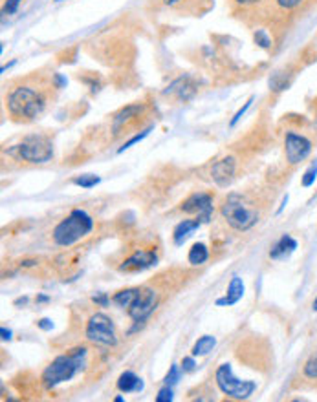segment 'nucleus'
Wrapping results in <instances>:
<instances>
[{
	"label": "nucleus",
	"mask_w": 317,
	"mask_h": 402,
	"mask_svg": "<svg viewBox=\"0 0 317 402\" xmlns=\"http://www.w3.org/2000/svg\"><path fill=\"white\" fill-rule=\"evenodd\" d=\"M10 116L17 121H33L46 107V98L32 84H20L11 88L6 99Z\"/></svg>",
	"instance_id": "obj_1"
},
{
	"label": "nucleus",
	"mask_w": 317,
	"mask_h": 402,
	"mask_svg": "<svg viewBox=\"0 0 317 402\" xmlns=\"http://www.w3.org/2000/svg\"><path fill=\"white\" fill-rule=\"evenodd\" d=\"M84 364H86V347H75L66 355L56 356L42 373V384L46 388H56L59 384L68 382L79 373Z\"/></svg>",
	"instance_id": "obj_2"
},
{
	"label": "nucleus",
	"mask_w": 317,
	"mask_h": 402,
	"mask_svg": "<svg viewBox=\"0 0 317 402\" xmlns=\"http://www.w3.org/2000/svg\"><path fill=\"white\" fill-rule=\"evenodd\" d=\"M93 229V220L92 216L84 213L83 208H74L65 220L57 223L51 238L53 243L59 247H70L77 243L79 240L86 238Z\"/></svg>",
	"instance_id": "obj_3"
},
{
	"label": "nucleus",
	"mask_w": 317,
	"mask_h": 402,
	"mask_svg": "<svg viewBox=\"0 0 317 402\" xmlns=\"http://www.w3.org/2000/svg\"><path fill=\"white\" fill-rule=\"evenodd\" d=\"M220 213L231 229L242 232L250 231L253 225H257L261 217L259 208L247 203L246 198L240 194H229L220 208Z\"/></svg>",
	"instance_id": "obj_4"
},
{
	"label": "nucleus",
	"mask_w": 317,
	"mask_h": 402,
	"mask_svg": "<svg viewBox=\"0 0 317 402\" xmlns=\"http://www.w3.org/2000/svg\"><path fill=\"white\" fill-rule=\"evenodd\" d=\"M11 154L32 165H42V163L51 161L53 157V145L44 135H28L24 138L17 147L10 150Z\"/></svg>",
	"instance_id": "obj_5"
},
{
	"label": "nucleus",
	"mask_w": 317,
	"mask_h": 402,
	"mask_svg": "<svg viewBox=\"0 0 317 402\" xmlns=\"http://www.w3.org/2000/svg\"><path fill=\"white\" fill-rule=\"evenodd\" d=\"M215 382L220 391L235 401H246L257 389V384L253 380H238L229 364H220L216 368Z\"/></svg>",
	"instance_id": "obj_6"
},
{
	"label": "nucleus",
	"mask_w": 317,
	"mask_h": 402,
	"mask_svg": "<svg viewBox=\"0 0 317 402\" xmlns=\"http://www.w3.org/2000/svg\"><path fill=\"white\" fill-rule=\"evenodd\" d=\"M86 338L96 346L112 347L117 344V333L116 326H114L112 319L107 316L105 313L92 314L86 322Z\"/></svg>",
	"instance_id": "obj_7"
},
{
	"label": "nucleus",
	"mask_w": 317,
	"mask_h": 402,
	"mask_svg": "<svg viewBox=\"0 0 317 402\" xmlns=\"http://www.w3.org/2000/svg\"><path fill=\"white\" fill-rule=\"evenodd\" d=\"M313 143L312 139L308 138L304 132L299 130H286L285 132V156L288 165L295 167L299 163H303L308 159V156L312 154Z\"/></svg>",
	"instance_id": "obj_8"
},
{
	"label": "nucleus",
	"mask_w": 317,
	"mask_h": 402,
	"mask_svg": "<svg viewBox=\"0 0 317 402\" xmlns=\"http://www.w3.org/2000/svg\"><path fill=\"white\" fill-rule=\"evenodd\" d=\"M156 305H158V293L154 291L153 287H140L136 298L129 305V316L134 320L136 324H140L154 313Z\"/></svg>",
	"instance_id": "obj_9"
},
{
	"label": "nucleus",
	"mask_w": 317,
	"mask_h": 402,
	"mask_svg": "<svg viewBox=\"0 0 317 402\" xmlns=\"http://www.w3.org/2000/svg\"><path fill=\"white\" fill-rule=\"evenodd\" d=\"M182 213L196 214L200 222H209L213 214V196L207 192H195L182 203Z\"/></svg>",
	"instance_id": "obj_10"
},
{
	"label": "nucleus",
	"mask_w": 317,
	"mask_h": 402,
	"mask_svg": "<svg viewBox=\"0 0 317 402\" xmlns=\"http://www.w3.org/2000/svg\"><path fill=\"white\" fill-rule=\"evenodd\" d=\"M235 172H237V161H235V157L228 156L213 163L209 174L213 183H216L219 187H228L233 181Z\"/></svg>",
	"instance_id": "obj_11"
},
{
	"label": "nucleus",
	"mask_w": 317,
	"mask_h": 402,
	"mask_svg": "<svg viewBox=\"0 0 317 402\" xmlns=\"http://www.w3.org/2000/svg\"><path fill=\"white\" fill-rule=\"evenodd\" d=\"M156 262H158V256H156L154 250H136L134 255L129 256V258L123 262V265H119V271L138 273V271H145V269L153 267Z\"/></svg>",
	"instance_id": "obj_12"
},
{
	"label": "nucleus",
	"mask_w": 317,
	"mask_h": 402,
	"mask_svg": "<svg viewBox=\"0 0 317 402\" xmlns=\"http://www.w3.org/2000/svg\"><path fill=\"white\" fill-rule=\"evenodd\" d=\"M231 8L247 17L271 15V0H231Z\"/></svg>",
	"instance_id": "obj_13"
},
{
	"label": "nucleus",
	"mask_w": 317,
	"mask_h": 402,
	"mask_svg": "<svg viewBox=\"0 0 317 402\" xmlns=\"http://www.w3.org/2000/svg\"><path fill=\"white\" fill-rule=\"evenodd\" d=\"M165 95H174L178 101H189V99L195 98L196 93V84L193 83L191 77H178L176 81L171 83L167 90H165Z\"/></svg>",
	"instance_id": "obj_14"
},
{
	"label": "nucleus",
	"mask_w": 317,
	"mask_h": 402,
	"mask_svg": "<svg viewBox=\"0 0 317 402\" xmlns=\"http://www.w3.org/2000/svg\"><path fill=\"white\" fill-rule=\"evenodd\" d=\"M310 0H271V13L277 15H297L304 10Z\"/></svg>",
	"instance_id": "obj_15"
},
{
	"label": "nucleus",
	"mask_w": 317,
	"mask_h": 402,
	"mask_svg": "<svg viewBox=\"0 0 317 402\" xmlns=\"http://www.w3.org/2000/svg\"><path fill=\"white\" fill-rule=\"evenodd\" d=\"M297 249V241L292 238L290 234H283L279 238V240L271 246V250H270V258L271 260H283V258H288L294 250Z\"/></svg>",
	"instance_id": "obj_16"
},
{
	"label": "nucleus",
	"mask_w": 317,
	"mask_h": 402,
	"mask_svg": "<svg viewBox=\"0 0 317 402\" xmlns=\"http://www.w3.org/2000/svg\"><path fill=\"white\" fill-rule=\"evenodd\" d=\"M244 296V282L240 276H233L231 282L228 286V291H226L224 298H219L215 302L216 305H235L240 298Z\"/></svg>",
	"instance_id": "obj_17"
},
{
	"label": "nucleus",
	"mask_w": 317,
	"mask_h": 402,
	"mask_svg": "<svg viewBox=\"0 0 317 402\" xmlns=\"http://www.w3.org/2000/svg\"><path fill=\"white\" fill-rule=\"evenodd\" d=\"M141 112H143V107H141V105H131V107L123 108L122 112H117L112 121L114 132H119L122 128H125L127 123H131L134 117H140Z\"/></svg>",
	"instance_id": "obj_18"
},
{
	"label": "nucleus",
	"mask_w": 317,
	"mask_h": 402,
	"mask_svg": "<svg viewBox=\"0 0 317 402\" xmlns=\"http://www.w3.org/2000/svg\"><path fill=\"white\" fill-rule=\"evenodd\" d=\"M117 389L123 393H131V391H141L143 389V380L134 375L132 371H125V373L119 375L117 379Z\"/></svg>",
	"instance_id": "obj_19"
},
{
	"label": "nucleus",
	"mask_w": 317,
	"mask_h": 402,
	"mask_svg": "<svg viewBox=\"0 0 317 402\" xmlns=\"http://www.w3.org/2000/svg\"><path fill=\"white\" fill-rule=\"evenodd\" d=\"M200 220H183V222L178 223L176 227H174V232H173V240L176 246H182L183 240H186L187 236L191 234V232H195L198 227H200Z\"/></svg>",
	"instance_id": "obj_20"
},
{
	"label": "nucleus",
	"mask_w": 317,
	"mask_h": 402,
	"mask_svg": "<svg viewBox=\"0 0 317 402\" xmlns=\"http://www.w3.org/2000/svg\"><path fill=\"white\" fill-rule=\"evenodd\" d=\"M215 346H216V338L211 337V335H204V337H200L198 340H196L191 353H193V356H204L209 351H213Z\"/></svg>",
	"instance_id": "obj_21"
},
{
	"label": "nucleus",
	"mask_w": 317,
	"mask_h": 402,
	"mask_svg": "<svg viewBox=\"0 0 317 402\" xmlns=\"http://www.w3.org/2000/svg\"><path fill=\"white\" fill-rule=\"evenodd\" d=\"M207 258H209V250H207V247H205L204 243H195V246L191 247V250H189V256H187L191 265L205 264Z\"/></svg>",
	"instance_id": "obj_22"
},
{
	"label": "nucleus",
	"mask_w": 317,
	"mask_h": 402,
	"mask_svg": "<svg viewBox=\"0 0 317 402\" xmlns=\"http://www.w3.org/2000/svg\"><path fill=\"white\" fill-rule=\"evenodd\" d=\"M301 375H303V379L306 382H310L313 388H317V355H312L304 362Z\"/></svg>",
	"instance_id": "obj_23"
},
{
	"label": "nucleus",
	"mask_w": 317,
	"mask_h": 402,
	"mask_svg": "<svg viewBox=\"0 0 317 402\" xmlns=\"http://www.w3.org/2000/svg\"><path fill=\"white\" fill-rule=\"evenodd\" d=\"M138 291H140V287H132V289H125V291H119L114 295V304H117L119 307H129V305L132 304V300L136 298V295H138Z\"/></svg>",
	"instance_id": "obj_24"
},
{
	"label": "nucleus",
	"mask_w": 317,
	"mask_h": 402,
	"mask_svg": "<svg viewBox=\"0 0 317 402\" xmlns=\"http://www.w3.org/2000/svg\"><path fill=\"white\" fill-rule=\"evenodd\" d=\"M101 181V177L99 176H93V174H83V176H77L72 180V183L77 187H81V189H92V187H96Z\"/></svg>",
	"instance_id": "obj_25"
},
{
	"label": "nucleus",
	"mask_w": 317,
	"mask_h": 402,
	"mask_svg": "<svg viewBox=\"0 0 317 402\" xmlns=\"http://www.w3.org/2000/svg\"><path fill=\"white\" fill-rule=\"evenodd\" d=\"M316 177H317V163H312L310 168H308V170L303 174V177H301V185H303L304 189H306V187H312L313 183H316Z\"/></svg>",
	"instance_id": "obj_26"
},
{
	"label": "nucleus",
	"mask_w": 317,
	"mask_h": 402,
	"mask_svg": "<svg viewBox=\"0 0 317 402\" xmlns=\"http://www.w3.org/2000/svg\"><path fill=\"white\" fill-rule=\"evenodd\" d=\"M253 37H255V42L261 48H266L268 50V48L271 46V37H270V33H268L266 29H257Z\"/></svg>",
	"instance_id": "obj_27"
},
{
	"label": "nucleus",
	"mask_w": 317,
	"mask_h": 402,
	"mask_svg": "<svg viewBox=\"0 0 317 402\" xmlns=\"http://www.w3.org/2000/svg\"><path fill=\"white\" fill-rule=\"evenodd\" d=\"M149 132H150V128H147V130H143V132H141V134H136L134 138H131V139H129V141H125V143H123V147H119V150H117V154L125 152L127 148H131L132 145L140 143L141 139H145V138H147V135H149Z\"/></svg>",
	"instance_id": "obj_28"
},
{
	"label": "nucleus",
	"mask_w": 317,
	"mask_h": 402,
	"mask_svg": "<svg viewBox=\"0 0 317 402\" xmlns=\"http://www.w3.org/2000/svg\"><path fill=\"white\" fill-rule=\"evenodd\" d=\"M180 375H182V371H180V366L174 364L173 368H171V371H169L167 377H165V384H167V386H173V384H176L178 380H180Z\"/></svg>",
	"instance_id": "obj_29"
},
{
	"label": "nucleus",
	"mask_w": 317,
	"mask_h": 402,
	"mask_svg": "<svg viewBox=\"0 0 317 402\" xmlns=\"http://www.w3.org/2000/svg\"><path fill=\"white\" fill-rule=\"evenodd\" d=\"M171 401H173V389H171V386H165V388L160 389L156 402H171Z\"/></svg>",
	"instance_id": "obj_30"
},
{
	"label": "nucleus",
	"mask_w": 317,
	"mask_h": 402,
	"mask_svg": "<svg viewBox=\"0 0 317 402\" xmlns=\"http://www.w3.org/2000/svg\"><path fill=\"white\" fill-rule=\"evenodd\" d=\"M252 102H253V98H250V99H247V101L244 102V107L240 108V110H238L237 114H235V116H233V119H231V123H229V125H231V126H235V125H237L238 121H240V117H242L244 114H246V110H247V108L252 107Z\"/></svg>",
	"instance_id": "obj_31"
},
{
	"label": "nucleus",
	"mask_w": 317,
	"mask_h": 402,
	"mask_svg": "<svg viewBox=\"0 0 317 402\" xmlns=\"http://www.w3.org/2000/svg\"><path fill=\"white\" fill-rule=\"evenodd\" d=\"M20 2H22V0H6V2H4V13L6 15L17 13Z\"/></svg>",
	"instance_id": "obj_32"
},
{
	"label": "nucleus",
	"mask_w": 317,
	"mask_h": 402,
	"mask_svg": "<svg viewBox=\"0 0 317 402\" xmlns=\"http://www.w3.org/2000/svg\"><path fill=\"white\" fill-rule=\"evenodd\" d=\"M182 370L183 371H193L195 370V361H193V356H186L182 361Z\"/></svg>",
	"instance_id": "obj_33"
},
{
	"label": "nucleus",
	"mask_w": 317,
	"mask_h": 402,
	"mask_svg": "<svg viewBox=\"0 0 317 402\" xmlns=\"http://www.w3.org/2000/svg\"><path fill=\"white\" fill-rule=\"evenodd\" d=\"M92 300L96 302L98 305H101V307H107L108 305V296L107 295H98V296H92Z\"/></svg>",
	"instance_id": "obj_34"
},
{
	"label": "nucleus",
	"mask_w": 317,
	"mask_h": 402,
	"mask_svg": "<svg viewBox=\"0 0 317 402\" xmlns=\"http://www.w3.org/2000/svg\"><path fill=\"white\" fill-rule=\"evenodd\" d=\"M160 2H162L165 8H178V6L183 4L186 0H160Z\"/></svg>",
	"instance_id": "obj_35"
},
{
	"label": "nucleus",
	"mask_w": 317,
	"mask_h": 402,
	"mask_svg": "<svg viewBox=\"0 0 317 402\" xmlns=\"http://www.w3.org/2000/svg\"><path fill=\"white\" fill-rule=\"evenodd\" d=\"M37 326H39V328L42 329V331H50V329L53 328V324H51V320H48V319H42V320H39V322H37Z\"/></svg>",
	"instance_id": "obj_36"
},
{
	"label": "nucleus",
	"mask_w": 317,
	"mask_h": 402,
	"mask_svg": "<svg viewBox=\"0 0 317 402\" xmlns=\"http://www.w3.org/2000/svg\"><path fill=\"white\" fill-rule=\"evenodd\" d=\"M0 335H2V338H4V340H10L11 338V331L10 329H6V328H0Z\"/></svg>",
	"instance_id": "obj_37"
},
{
	"label": "nucleus",
	"mask_w": 317,
	"mask_h": 402,
	"mask_svg": "<svg viewBox=\"0 0 317 402\" xmlns=\"http://www.w3.org/2000/svg\"><path fill=\"white\" fill-rule=\"evenodd\" d=\"M26 302H28V298H20V300H17V302H15V304L20 305V304H26Z\"/></svg>",
	"instance_id": "obj_38"
},
{
	"label": "nucleus",
	"mask_w": 317,
	"mask_h": 402,
	"mask_svg": "<svg viewBox=\"0 0 317 402\" xmlns=\"http://www.w3.org/2000/svg\"><path fill=\"white\" fill-rule=\"evenodd\" d=\"M37 300H39V302H46V300H48V296H39Z\"/></svg>",
	"instance_id": "obj_39"
},
{
	"label": "nucleus",
	"mask_w": 317,
	"mask_h": 402,
	"mask_svg": "<svg viewBox=\"0 0 317 402\" xmlns=\"http://www.w3.org/2000/svg\"><path fill=\"white\" fill-rule=\"evenodd\" d=\"M313 311H317V298L313 300Z\"/></svg>",
	"instance_id": "obj_40"
},
{
	"label": "nucleus",
	"mask_w": 317,
	"mask_h": 402,
	"mask_svg": "<svg viewBox=\"0 0 317 402\" xmlns=\"http://www.w3.org/2000/svg\"><path fill=\"white\" fill-rule=\"evenodd\" d=\"M56 2H61V0H56Z\"/></svg>",
	"instance_id": "obj_41"
}]
</instances>
